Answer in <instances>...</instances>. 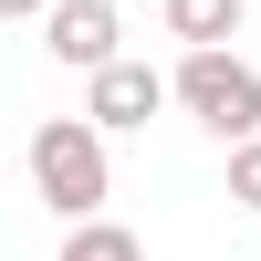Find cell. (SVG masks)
I'll return each mask as SVG.
<instances>
[{
    "mask_svg": "<svg viewBox=\"0 0 261 261\" xmlns=\"http://www.w3.org/2000/svg\"><path fill=\"white\" fill-rule=\"evenodd\" d=\"M105 188H115L105 125L94 115H42L32 125V199L53 209V220H105Z\"/></svg>",
    "mask_w": 261,
    "mask_h": 261,
    "instance_id": "6da1fadb",
    "label": "cell"
},
{
    "mask_svg": "<svg viewBox=\"0 0 261 261\" xmlns=\"http://www.w3.org/2000/svg\"><path fill=\"white\" fill-rule=\"evenodd\" d=\"M167 84H178V105H188L220 146H251V136H261V73H251L241 53H188Z\"/></svg>",
    "mask_w": 261,
    "mask_h": 261,
    "instance_id": "7a4b0ae2",
    "label": "cell"
},
{
    "mask_svg": "<svg viewBox=\"0 0 261 261\" xmlns=\"http://www.w3.org/2000/svg\"><path fill=\"white\" fill-rule=\"evenodd\" d=\"M42 53H53V63H73L84 84H94L105 63H125V21H115V0H53Z\"/></svg>",
    "mask_w": 261,
    "mask_h": 261,
    "instance_id": "3957f363",
    "label": "cell"
},
{
    "mask_svg": "<svg viewBox=\"0 0 261 261\" xmlns=\"http://www.w3.org/2000/svg\"><path fill=\"white\" fill-rule=\"evenodd\" d=\"M157 105H178V84H167L157 63H136V53H125V63H105V73L84 84V115H94L105 136H136Z\"/></svg>",
    "mask_w": 261,
    "mask_h": 261,
    "instance_id": "277c9868",
    "label": "cell"
},
{
    "mask_svg": "<svg viewBox=\"0 0 261 261\" xmlns=\"http://www.w3.org/2000/svg\"><path fill=\"white\" fill-rule=\"evenodd\" d=\"M157 21L188 42V53H230V32H241V0H167Z\"/></svg>",
    "mask_w": 261,
    "mask_h": 261,
    "instance_id": "5b68a950",
    "label": "cell"
},
{
    "mask_svg": "<svg viewBox=\"0 0 261 261\" xmlns=\"http://www.w3.org/2000/svg\"><path fill=\"white\" fill-rule=\"evenodd\" d=\"M53 261H146V241H136L125 220H73V230H63V251H53Z\"/></svg>",
    "mask_w": 261,
    "mask_h": 261,
    "instance_id": "8992f818",
    "label": "cell"
},
{
    "mask_svg": "<svg viewBox=\"0 0 261 261\" xmlns=\"http://www.w3.org/2000/svg\"><path fill=\"white\" fill-rule=\"evenodd\" d=\"M230 209H261V136L230 146Z\"/></svg>",
    "mask_w": 261,
    "mask_h": 261,
    "instance_id": "52a82bcc",
    "label": "cell"
},
{
    "mask_svg": "<svg viewBox=\"0 0 261 261\" xmlns=\"http://www.w3.org/2000/svg\"><path fill=\"white\" fill-rule=\"evenodd\" d=\"M0 21H53V0H0Z\"/></svg>",
    "mask_w": 261,
    "mask_h": 261,
    "instance_id": "ba28073f",
    "label": "cell"
}]
</instances>
